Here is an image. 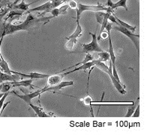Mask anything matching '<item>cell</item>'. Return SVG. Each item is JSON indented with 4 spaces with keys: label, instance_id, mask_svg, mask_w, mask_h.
<instances>
[{
    "label": "cell",
    "instance_id": "obj_1",
    "mask_svg": "<svg viewBox=\"0 0 150 135\" xmlns=\"http://www.w3.org/2000/svg\"><path fill=\"white\" fill-rule=\"evenodd\" d=\"M53 17H42V18H37L31 13L28 14L26 19L23 22H20L19 24H11V22L5 23L4 22L2 25L0 27V37L2 36L5 37V35L12 34L17 31H27L29 29L35 27L36 25H39L41 22H44L46 24L49 22Z\"/></svg>",
    "mask_w": 150,
    "mask_h": 135
},
{
    "label": "cell",
    "instance_id": "obj_2",
    "mask_svg": "<svg viewBox=\"0 0 150 135\" xmlns=\"http://www.w3.org/2000/svg\"><path fill=\"white\" fill-rule=\"evenodd\" d=\"M93 66H96L98 67V69H100L101 71L104 72L106 73L108 76H110V78L111 81H112V85L113 86L115 87L116 90H117V91L119 93H120V94H125L126 93V90H125V87L122 86L121 85V83L118 82L116 80V78L113 77L112 76V62L110 61V66H108L104 64V62H101V61H98V60H93Z\"/></svg>",
    "mask_w": 150,
    "mask_h": 135
},
{
    "label": "cell",
    "instance_id": "obj_3",
    "mask_svg": "<svg viewBox=\"0 0 150 135\" xmlns=\"http://www.w3.org/2000/svg\"><path fill=\"white\" fill-rule=\"evenodd\" d=\"M106 29L108 31V39H109V50H108V52L110 54V60L112 62V76L116 78V81L118 82H120V79L119 78V76H118V73L116 72V55H115L114 53V49H113V46H112V40H111V35H110V31L111 29H112V23L110 22H108L106 25Z\"/></svg>",
    "mask_w": 150,
    "mask_h": 135
},
{
    "label": "cell",
    "instance_id": "obj_4",
    "mask_svg": "<svg viewBox=\"0 0 150 135\" xmlns=\"http://www.w3.org/2000/svg\"><path fill=\"white\" fill-rule=\"evenodd\" d=\"M62 4H63L62 0H49L46 3L43 4V5H40L38 7L29 9L26 11V14H29V13H32V12L34 11H42L41 14H38V17H41L45 15V14H47V13H50V10H53L55 8H57Z\"/></svg>",
    "mask_w": 150,
    "mask_h": 135
},
{
    "label": "cell",
    "instance_id": "obj_5",
    "mask_svg": "<svg viewBox=\"0 0 150 135\" xmlns=\"http://www.w3.org/2000/svg\"><path fill=\"white\" fill-rule=\"evenodd\" d=\"M77 21L80 20V16L83 14V12L87 11V10H89V11H103V10H108V7L104 6L102 5H83V4L78 3L77 5Z\"/></svg>",
    "mask_w": 150,
    "mask_h": 135
},
{
    "label": "cell",
    "instance_id": "obj_6",
    "mask_svg": "<svg viewBox=\"0 0 150 135\" xmlns=\"http://www.w3.org/2000/svg\"><path fill=\"white\" fill-rule=\"evenodd\" d=\"M89 34L92 37V42L88 44H82L83 50L80 53H85V54H86V53L93 52H103L102 49L100 47L98 43L96 33V34H92V33L89 32Z\"/></svg>",
    "mask_w": 150,
    "mask_h": 135
},
{
    "label": "cell",
    "instance_id": "obj_7",
    "mask_svg": "<svg viewBox=\"0 0 150 135\" xmlns=\"http://www.w3.org/2000/svg\"><path fill=\"white\" fill-rule=\"evenodd\" d=\"M82 32L83 29L82 26L80 24V20L77 21V28H76L75 31H74V33L71 35L69 36V37H66V40L68 41V42L65 43V48L68 50H71L73 49L74 44L77 43V38L82 35Z\"/></svg>",
    "mask_w": 150,
    "mask_h": 135
},
{
    "label": "cell",
    "instance_id": "obj_8",
    "mask_svg": "<svg viewBox=\"0 0 150 135\" xmlns=\"http://www.w3.org/2000/svg\"><path fill=\"white\" fill-rule=\"evenodd\" d=\"M112 28H113L115 30L121 32V33H122L123 34L127 36V37H128V38H129V39L134 43L137 50L138 51V52L140 51V43H139V38H140V35H139V34H133V32L131 31L130 30H128V29H126V28L123 27V26H122V25H114Z\"/></svg>",
    "mask_w": 150,
    "mask_h": 135
},
{
    "label": "cell",
    "instance_id": "obj_9",
    "mask_svg": "<svg viewBox=\"0 0 150 135\" xmlns=\"http://www.w3.org/2000/svg\"><path fill=\"white\" fill-rule=\"evenodd\" d=\"M11 93H14V95H15L16 96H17L18 98L21 99L22 100H23L26 103L29 104V102H31V101H32V99L34 98H35V97H37V96H41V95L42 94V91H41V89H39L38 90H37V91L34 92V93H27V94H23V95H20V94H17V93H16L15 91H14V90H12L11 92Z\"/></svg>",
    "mask_w": 150,
    "mask_h": 135
},
{
    "label": "cell",
    "instance_id": "obj_10",
    "mask_svg": "<svg viewBox=\"0 0 150 135\" xmlns=\"http://www.w3.org/2000/svg\"><path fill=\"white\" fill-rule=\"evenodd\" d=\"M12 74H15L17 76H20L21 77V78H27L29 79H41V78H48L50 76V75L47 74H41V73H31L30 74H24V73H18V72H14L11 70Z\"/></svg>",
    "mask_w": 150,
    "mask_h": 135
},
{
    "label": "cell",
    "instance_id": "obj_11",
    "mask_svg": "<svg viewBox=\"0 0 150 135\" xmlns=\"http://www.w3.org/2000/svg\"><path fill=\"white\" fill-rule=\"evenodd\" d=\"M74 85L73 81H61L59 84L55 85V86L45 87L41 89V91H42V93H45V92H47V91H50V90H52V91H56V90H59L62 89V88L65 87L71 86V85Z\"/></svg>",
    "mask_w": 150,
    "mask_h": 135
},
{
    "label": "cell",
    "instance_id": "obj_12",
    "mask_svg": "<svg viewBox=\"0 0 150 135\" xmlns=\"http://www.w3.org/2000/svg\"><path fill=\"white\" fill-rule=\"evenodd\" d=\"M64 75L60 74L59 73H57V74L52 75V76H50L48 77L47 82V86L46 87H52L55 86V85H58L62 81V78H64Z\"/></svg>",
    "mask_w": 150,
    "mask_h": 135
},
{
    "label": "cell",
    "instance_id": "obj_13",
    "mask_svg": "<svg viewBox=\"0 0 150 135\" xmlns=\"http://www.w3.org/2000/svg\"><path fill=\"white\" fill-rule=\"evenodd\" d=\"M28 105L30 106V108L35 112V114L37 115L38 117H53L54 115L53 114H49V113H47L46 112H45V111L43 110V108L41 107L35 106V105H33L32 102H29Z\"/></svg>",
    "mask_w": 150,
    "mask_h": 135
},
{
    "label": "cell",
    "instance_id": "obj_14",
    "mask_svg": "<svg viewBox=\"0 0 150 135\" xmlns=\"http://www.w3.org/2000/svg\"><path fill=\"white\" fill-rule=\"evenodd\" d=\"M11 85H12V87H30L31 89H33L35 86L33 85V79L24 80L21 81H11Z\"/></svg>",
    "mask_w": 150,
    "mask_h": 135
},
{
    "label": "cell",
    "instance_id": "obj_15",
    "mask_svg": "<svg viewBox=\"0 0 150 135\" xmlns=\"http://www.w3.org/2000/svg\"><path fill=\"white\" fill-rule=\"evenodd\" d=\"M17 78H19L17 75L14 76V75L8 74L0 70V83H2L4 81H17Z\"/></svg>",
    "mask_w": 150,
    "mask_h": 135
},
{
    "label": "cell",
    "instance_id": "obj_16",
    "mask_svg": "<svg viewBox=\"0 0 150 135\" xmlns=\"http://www.w3.org/2000/svg\"><path fill=\"white\" fill-rule=\"evenodd\" d=\"M93 64H94L93 61H89V62H87V63H86V64H82V65H81L80 66H78V67L75 68V69H73V70H71V71H68V72H66V73H63V75L64 76H67V75L75 73V72L79 71V70H86V69H90L92 66H93Z\"/></svg>",
    "mask_w": 150,
    "mask_h": 135
},
{
    "label": "cell",
    "instance_id": "obj_17",
    "mask_svg": "<svg viewBox=\"0 0 150 135\" xmlns=\"http://www.w3.org/2000/svg\"><path fill=\"white\" fill-rule=\"evenodd\" d=\"M36 2H37V1L32 2V3L30 4H26L25 3V2H24V0H22L21 3L19 4V5H17V4H16V5H13V4H12L11 7H12V9H17V10H23V11L25 12V11H27V10H29V8L31 5L35 3ZM24 14H25V13H24Z\"/></svg>",
    "mask_w": 150,
    "mask_h": 135
},
{
    "label": "cell",
    "instance_id": "obj_18",
    "mask_svg": "<svg viewBox=\"0 0 150 135\" xmlns=\"http://www.w3.org/2000/svg\"><path fill=\"white\" fill-rule=\"evenodd\" d=\"M94 60H98L101 62H107L110 60V54L109 52H101L97 53L96 55H94Z\"/></svg>",
    "mask_w": 150,
    "mask_h": 135
},
{
    "label": "cell",
    "instance_id": "obj_19",
    "mask_svg": "<svg viewBox=\"0 0 150 135\" xmlns=\"http://www.w3.org/2000/svg\"><path fill=\"white\" fill-rule=\"evenodd\" d=\"M0 69H2V71L4 72V73L12 74L11 70L8 66V64L5 61L4 57H2V54L0 55Z\"/></svg>",
    "mask_w": 150,
    "mask_h": 135
},
{
    "label": "cell",
    "instance_id": "obj_20",
    "mask_svg": "<svg viewBox=\"0 0 150 135\" xmlns=\"http://www.w3.org/2000/svg\"><path fill=\"white\" fill-rule=\"evenodd\" d=\"M80 101H83V103L85 105H86V106H90L91 116H92V117H94L93 109H92V97H91L89 94H87L84 98L80 99Z\"/></svg>",
    "mask_w": 150,
    "mask_h": 135
},
{
    "label": "cell",
    "instance_id": "obj_21",
    "mask_svg": "<svg viewBox=\"0 0 150 135\" xmlns=\"http://www.w3.org/2000/svg\"><path fill=\"white\" fill-rule=\"evenodd\" d=\"M114 17H115V19H116V22H117V24H116V25H122V26H123V27H125V28H126V29H128V30H130L131 31H132V32L135 31V30H136L135 29L137 28V26H132V25H129V24L126 23V22H123V21H122L121 20H120V19L118 18L116 15H114Z\"/></svg>",
    "mask_w": 150,
    "mask_h": 135
},
{
    "label": "cell",
    "instance_id": "obj_22",
    "mask_svg": "<svg viewBox=\"0 0 150 135\" xmlns=\"http://www.w3.org/2000/svg\"><path fill=\"white\" fill-rule=\"evenodd\" d=\"M120 7H122L126 10H128V7H127V0H120V1H118L116 3L112 4V6L110 7V8L112 9V10H114L115 9L118 8Z\"/></svg>",
    "mask_w": 150,
    "mask_h": 135
},
{
    "label": "cell",
    "instance_id": "obj_23",
    "mask_svg": "<svg viewBox=\"0 0 150 135\" xmlns=\"http://www.w3.org/2000/svg\"><path fill=\"white\" fill-rule=\"evenodd\" d=\"M24 13H25V12L23 11V10H21L12 9V10L10 11V13L8 14V17L6 18V20H7L8 19H9V18H13L14 17H20L21 16H22L23 14H24Z\"/></svg>",
    "mask_w": 150,
    "mask_h": 135
},
{
    "label": "cell",
    "instance_id": "obj_24",
    "mask_svg": "<svg viewBox=\"0 0 150 135\" xmlns=\"http://www.w3.org/2000/svg\"><path fill=\"white\" fill-rule=\"evenodd\" d=\"M12 87V85L10 82H2L0 83V91L1 93H6L10 90Z\"/></svg>",
    "mask_w": 150,
    "mask_h": 135
},
{
    "label": "cell",
    "instance_id": "obj_25",
    "mask_svg": "<svg viewBox=\"0 0 150 135\" xmlns=\"http://www.w3.org/2000/svg\"><path fill=\"white\" fill-rule=\"evenodd\" d=\"M106 12H103V11H97L96 12V14H95V15H96V20H97V22H98L99 24H101L103 22V21H104V17H105L106 16Z\"/></svg>",
    "mask_w": 150,
    "mask_h": 135
},
{
    "label": "cell",
    "instance_id": "obj_26",
    "mask_svg": "<svg viewBox=\"0 0 150 135\" xmlns=\"http://www.w3.org/2000/svg\"><path fill=\"white\" fill-rule=\"evenodd\" d=\"M136 107H137V105H134V103L132 104V105L128 108V113H127L126 115H125V117H131V116H132L133 113L134 112V110H135V108H136Z\"/></svg>",
    "mask_w": 150,
    "mask_h": 135
},
{
    "label": "cell",
    "instance_id": "obj_27",
    "mask_svg": "<svg viewBox=\"0 0 150 135\" xmlns=\"http://www.w3.org/2000/svg\"><path fill=\"white\" fill-rule=\"evenodd\" d=\"M10 94V92H6V93H5V94H4V96H2V98L0 99V116H1V114H2V112H1V109H2V106H3L4 105V102H5V100L6 99V98H7V96H8V95Z\"/></svg>",
    "mask_w": 150,
    "mask_h": 135
},
{
    "label": "cell",
    "instance_id": "obj_28",
    "mask_svg": "<svg viewBox=\"0 0 150 135\" xmlns=\"http://www.w3.org/2000/svg\"><path fill=\"white\" fill-rule=\"evenodd\" d=\"M77 3L75 0H69L68 1V6L72 9H77Z\"/></svg>",
    "mask_w": 150,
    "mask_h": 135
},
{
    "label": "cell",
    "instance_id": "obj_29",
    "mask_svg": "<svg viewBox=\"0 0 150 135\" xmlns=\"http://www.w3.org/2000/svg\"><path fill=\"white\" fill-rule=\"evenodd\" d=\"M131 117H140V105H139V104L137 105L136 108H135V110H134V112Z\"/></svg>",
    "mask_w": 150,
    "mask_h": 135
},
{
    "label": "cell",
    "instance_id": "obj_30",
    "mask_svg": "<svg viewBox=\"0 0 150 135\" xmlns=\"http://www.w3.org/2000/svg\"><path fill=\"white\" fill-rule=\"evenodd\" d=\"M50 13L52 14V16H53V17H57L59 15V8H55L53 10H50Z\"/></svg>",
    "mask_w": 150,
    "mask_h": 135
},
{
    "label": "cell",
    "instance_id": "obj_31",
    "mask_svg": "<svg viewBox=\"0 0 150 135\" xmlns=\"http://www.w3.org/2000/svg\"><path fill=\"white\" fill-rule=\"evenodd\" d=\"M68 7H69L68 5H65L60 7V8H59V15L60 14H65L66 13V10L68 9Z\"/></svg>",
    "mask_w": 150,
    "mask_h": 135
},
{
    "label": "cell",
    "instance_id": "obj_32",
    "mask_svg": "<svg viewBox=\"0 0 150 135\" xmlns=\"http://www.w3.org/2000/svg\"><path fill=\"white\" fill-rule=\"evenodd\" d=\"M7 4H10L8 0H0V9L5 5H7Z\"/></svg>",
    "mask_w": 150,
    "mask_h": 135
},
{
    "label": "cell",
    "instance_id": "obj_33",
    "mask_svg": "<svg viewBox=\"0 0 150 135\" xmlns=\"http://www.w3.org/2000/svg\"><path fill=\"white\" fill-rule=\"evenodd\" d=\"M108 37V33H103V34H101V38H102V39H105V38H107Z\"/></svg>",
    "mask_w": 150,
    "mask_h": 135
},
{
    "label": "cell",
    "instance_id": "obj_34",
    "mask_svg": "<svg viewBox=\"0 0 150 135\" xmlns=\"http://www.w3.org/2000/svg\"><path fill=\"white\" fill-rule=\"evenodd\" d=\"M20 1H21V0H15L14 3H13V5H16V4H17V2H20ZM21 1H22V0H21Z\"/></svg>",
    "mask_w": 150,
    "mask_h": 135
},
{
    "label": "cell",
    "instance_id": "obj_35",
    "mask_svg": "<svg viewBox=\"0 0 150 135\" xmlns=\"http://www.w3.org/2000/svg\"><path fill=\"white\" fill-rule=\"evenodd\" d=\"M4 94H5V93H0V99L2 98V96H4Z\"/></svg>",
    "mask_w": 150,
    "mask_h": 135
},
{
    "label": "cell",
    "instance_id": "obj_36",
    "mask_svg": "<svg viewBox=\"0 0 150 135\" xmlns=\"http://www.w3.org/2000/svg\"><path fill=\"white\" fill-rule=\"evenodd\" d=\"M62 2H63V3H65V2H68V1H69V0H62Z\"/></svg>",
    "mask_w": 150,
    "mask_h": 135
}]
</instances>
